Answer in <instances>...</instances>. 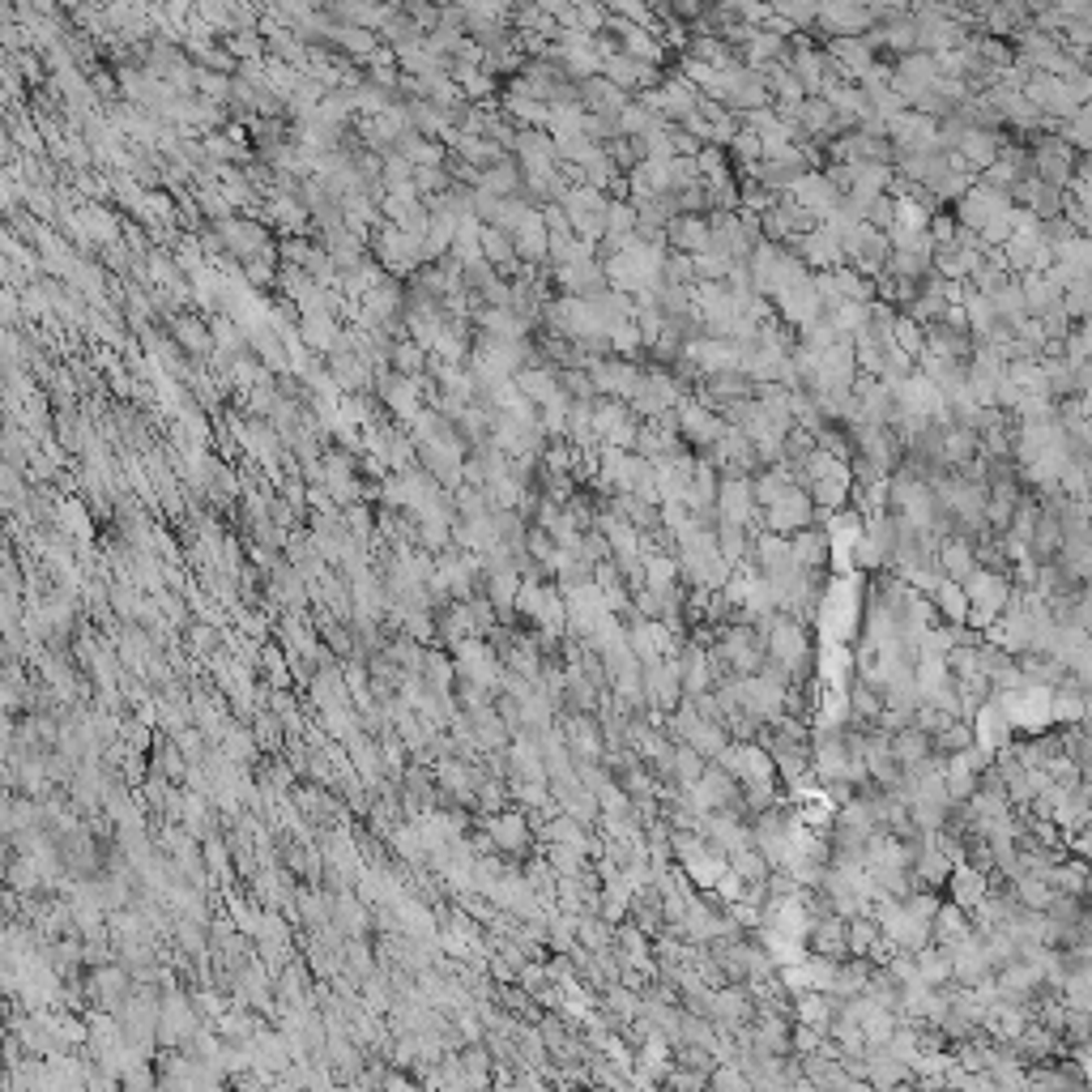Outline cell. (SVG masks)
<instances>
[{
	"instance_id": "obj_14",
	"label": "cell",
	"mask_w": 1092,
	"mask_h": 1092,
	"mask_svg": "<svg viewBox=\"0 0 1092 1092\" xmlns=\"http://www.w3.org/2000/svg\"><path fill=\"white\" fill-rule=\"evenodd\" d=\"M1007 141H1011V137L1002 133V129H998V133H986V129H969V133L960 137L956 154H960L964 163H969V167H973V171L981 175V171H986V167L994 163V158H998V150L1007 146Z\"/></svg>"
},
{
	"instance_id": "obj_9",
	"label": "cell",
	"mask_w": 1092,
	"mask_h": 1092,
	"mask_svg": "<svg viewBox=\"0 0 1092 1092\" xmlns=\"http://www.w3.org/2000/svg\"><path fill=\"white\" fill-rule=\"evenodd\" d=\"M167 337L188 354V359H209L213 354L209 325H205V316H196V312H171L167 316Z\"/></svg>"
},
{
	"instance_id": "obj_29",
	"label": "cell",
	"mask_w": 1092,
	"mask_h": 1092,
	"mask_svg": "<svg viewBox=\"0 0 1092 1092\" xmlns=\"http://www.w3.org/2000/svg\"><path fill=\"white\" fill-rule=\"evenodd\" d=\"M892 346H897V350H905L909 359L918 363L922 354H926V342H922V325H913V320H909V316L901 312V316H897V325H892Z\"/></svg>"
},
{
	"instance_id": "obj_40",
	"label": "cell",
	"mask_w": 1092,
	"mask_h": 1092,
	"mask_svg": "<svg viewBox=\"0 0 1092 1092\" xmlns=\"http://www.w3.org/2000/svg\"><path fill=\"white\" fill-rule=\"evenodd\" d=\"M730 257L722 253H700V257H691V270H695V282H726L730 274Z\"/></svg>"
},
{
	"instance_id": "obj_16",
	"label": "cell",
	"mask_w": 1092,
	"mask_h": 1092,
	"mask_svg": "<svg viewBox=\"0 0 1092 1092\" xmlns=\"http://www.w3.org/2000/svg\"><path fill=\"white\" fill-rule=\"evenodd\" d=\"M747 482H751V499H756V508H768L773 499H781L785 491L794 487V465H785V461L760 465V470L751 474Z\"/></svg>"
},
{
	"instance_id": "obj_25",
	"label": "cell",
	"mask_w": 1092,
	"mask_h": 1092,
	"mask_svg": "<svg viewBox=\"0 0 1092 1092\" xmlns=\"http://www.w3.org/2000/svg\"><path fill=\"white\" fill-rule=\"evenodd\" d=\"M388 371H398V375H423L427 371V350L415 346L410 337H398V342L388 346Z\"/></svg>"
},
{
	"instance_id": "obj_48",
	"label": "cell",
	"mask_w": 1092,
	"mask_h": 1092,
	"mask_svg": "<svg viewBox=\"0 0 1092 1092\" xmlns=\"http://www.w3.org/2000/svg\"><path fill=\"white\" fill-rule=\"evenodd\" d=\"M13 354H17V337L0 329V363H13Z\"/></svg>"
},
{
	"instance_id": "obj_12",
	"label": "cell",
	"mask_w": 1092,
	"mask_h": 1092,
	"mask_svg": "<svg viewBox=\"0 0 1092 1092\" xmlns=\"http://www.w3.org/2000/svg\"><path fill=\"white\" fill-rule=\"evenodd\" d=\"M577 99H581V107H585V116H602V120H615L623 107L632 103V95H623L619 86H611L602 73L589 77V82H581V86H577Z\"/></svg>"
},
{
	"instance_id": "obj_35",
	"label": "cell",
	"mask_w": 1092,
	"mask_h": 1092,
	"mask_svg": "<svg viewBox=\"0 0 1092 1092\" xmlns=\"http://www.w3.org/2000/svg\"><path fill=\"white\" fill-rule=\"evenodd\" d=\"M811 453H815V436L802 432V427H790V432H785V440H781V461H785V465H802Z\"/></svg>"
},
{
	"instance_id": "obj_38",
	"label": "cell",
	"mask_w": 1092,
	"mask_h": 1092,
	"mask_svg": "<svg viewBox=\"0 0 1092 1092\" xmlns=\"http://www.w3.org/2000/svg\"><path fill=\"white\" fill-rule=\"evenodd\" d=\"M560 393H564L568 402H594V398H598V393H594V380H589L581 367H564V371H560Z\"/></svg>"
},
{
	"instance_id": "obj_5",
	"label": "cell",
	"mask_w": 1092,
	"mask_h": 1092,
	"mask_svg": "<svg viewBox=\"0 0 1092 1092\" xmlns=\"http://www.w3.org/2000/svg\"><path fill=\"white\" fill-rule=\"evenodd\" d=\"M1011 209V196L1007 192H998V188H990V184H981V180H973V188L960 196V201H952V218H956V226H964V230H981L986 222H994L998 213H1007Z\"/></svg>"
},
{
	"instance_id": "obj_2",
	"label": "cell",
	"mask_w": 1092,
	"mask_h": 1092,
	"mask_svg": "<svg viewBox=\"0 0 1092 1092\" xmlns=\"http://www.w3.org/2000/svg\"><path fill=\"white\" fill-rule=\"evenodd\" d=\"M213 236H218L222 244V253L230 261H253L261 257L265 248H274V236H270V226H265L261 218H244V213H230V218L222 222H213Z\"/></svg>"
},
{
	"instance_id": "obj_18",
	"label": "cell",
	"mask_w": 1092,
	"mask_h": 1092,
	"mask_svg": "<svg viewBox=\"0 0 1092 1092\" xmlns=\"http://www.w3.org/2000/svg\"><path fill=\"white\" fill-rule=\"evenodd\" d=\"M935 568H939L943 581H956L960 585L977 568L973 564V542L969 538H956V533H952V538H943L939 551H935Z\"/></svg>"
},
{
	"instance_id": "obj_41",
	"label": "cell",
	"mask_w": 1092,
	"mask_h": 1092,
	"mask_svg": "<svg viewBox=\"0 0 1092 1092\" xmlns=\"http://www.w3.org/2000/svg\"><path fill=\"white\" fill-rule=\"evenodd\" d=\"M661 286H695L691 257H683V253H666V265H661Z\"/></svg>"
},
{
	"instance_id": "obj_37",
	"label": "cell",
	"mask_w": 1092,
	"mask_h": 1092,
	"mask_svg": "<svg viewBox=\"0 0 1092 1092\" xmlns=\"http://www.w3.org/2000/svg\"><path fill=\"white\" fill-rule=\"evenodd\" d=\"M653 124H657V120H653L649 112H644V107H640L636 99H632V103H628V107H623V112L615 116V129H619V137H640V133H649Z\"/></svg>"
},
{
	"instance_id": "obj_6",
	"label": "cell",
	"mask_w": 1092,
	"mask_h": 1092,
	"mask_svg": "<svg viewBox=\"0 0 1092 1092\" xmlns=\"http://www.w3.org/2000/svg\"><path fill=\"white\" fill-rule=\"evenodd\" d=\"M674 427H678V436H683V444L695 453V449H709V444H718L722 432H726V423L713 415V410L700 402V398H683L674 406Z\"/></svg>"
},
{
	"instance_id": "obj_1",
	"label": "cell",
	"mask_w": 1092,
	"mask_h": 1092,
	"mask_svg": "<svg viewBox=\"0 0 1092 1092\" xmlns=\"http://www.w3.org/2000/svg\"><path fill=\"white\" fill-rule=\"evenodd\" d=\"M960 589H964V602H969V615H973V623L977 628H990V623L1007 611V602H1011V577H998V572H981V568H973L969 577L960 581Z\"/></svg>"
},
{
	"instance_id": "obj_30",
	"label": "cell",
	"mask_w": 1092,
	"mask_h": 1092,
	"mask_svg": "<svg viewBox=\"0 0 1092 1092\" xmlns=\"http://www.w3.org/2000/svg\"><path fill=\"white\" fill-rule=\"evenodd\" d=\"M935 602H939V611L956 623V628H960L964 619H969V602H964V589H960L956 581H939V585H935Z\"/></svg>"
},
{
	"instance_id": "obj_19",
	"label": "cell",
	"mask_w": 1092,
	"mask_h": 1092,
	"mask_svg": "<svg viewBox=\"0 0 1092 1092\" xmlns=\"http://www.w3.org/2000/svg\"><path fill=\"white\" fill-rule=\"evenodd\" d=\"M828 551H832V538L823 533L819 525L811 529H798L794 538H790V555H794V564L802 572H819L823 564H828Z\"/></svg>"
},
{
	"instance_id": "obj_17",
	"label": "cell",
	"mask_w": 1092,
	"mask_h": 1092,
	"mask_svg": "<svg viewBox=\"0 0 1092 1092\" xmlns=\"http://www.w3.org/2000/svg\"><path fill=\"white\" fill-rule=\"evenodd\" d=\"M922 342H926V354H935V359H952V363H969V354H973V337L969 333H956V329H947V325H926L922 329Z\"/></svg>"
},
{
	"instance_id": "obj_46",
	"label": "cell",
	"mask_w": 1092,
	"mask_h": 1092,
	"mask_svg": "<svg viewBox=\"0 0 1092 1092\" xmlns=\"http://www.w3.org/2000/svg\"><path fill=\"white\" fill-rule=\"evenodd\" d=\"M17 308H22V303H17V299L5 291V286H0V320H5V325H9V320L17 316Z\"/></svg>"
},
{
	"instance_id": "obj_45",
	"label": "cell",
	"mask_w": 1092,
	"mask_h": 1092,
	"mask_svg": "<svg viewBox=\"0 0 1092 1092\" xmlns=\"http://www.w3.org/2000/svg\"><path fill=\"white\" fill-rule=\"evenodd\" d=\"M188 640H192V649H196V653H209V649H213V632H209V628H201V623H192Z\"/></svg>"
},
{
	"instance_id": "obj_44",
	"label": "cell",
	"mask_w": 1092,
	"mask_h": 1092,
	"mask_svg": "<svg viewBox=\"0 0 1092 1092\" xmlns=\"http://www.w3.org/2000/svg\"><path fill=\"white\" fill-rule=\"evenodd\" d=\"M666 171H670V192H683L687 184L700 180V175H695V158H678L674 154L670 163H666Z\"/></svg>"
},
{
	"instance_id": "obj_27",
	"label": "cell",
	"mask_w": 1092,
	"mask_h": 1092,
	"mask_svg": "<svg viewBox=\"0 0 1092 1092\" xmlns=\"http://www.w3.org/2000/svg\"><path fill=\"white\" fill-rule=\"evenodd\" d=\"M695 175H700V184H726V180H734L730 154L718 150V146H705L700 154H695Z\"/></svg>"
},
{
	"instance_id": "obj_15",
	"label": "cell",
	"mask_w": 1092,
	"mask_h": 1092,
	"mask_svg": "<svg viewBox=\"0 0 1092 1092\" xmlns=\"http://www.w3.org/2000/svg\"><path fill=\"white\" fill-rule=\"evenodd\" d=\"M487 836L495 849L504 853H525L529 849V819L521 811H499L487 819Z\"/></svg>"
},
{
	"instance_id": "obj_42",
	"label": "cell",
	"mask_w": 1092,
	"mask_h": 1092,
	"mask_svg": "<svg viewBox=\"0 0 1092 1092\" xmlns=\"http://www.w3.org/2000/svg\"><path fill=\"white\" fill-rule=\"evenodd\" d=\"M863 222L875 226V230H892V222H897V201H892L888 192L875 196V201L867 205V213H863Z\"/></svg>"
},
{
	"instance_id": "obj_7",
	"label": "cell",
	"mask_w": 1092,
	"mask_h": 1092,
	"mask_svg": "<svg viewBox=\"0 0 1092 1092\" xmlns=\"http://www.w3.org/2000/svg\"><path fill=\"white\" fill-rule=\"evenodd\" d=\"M1025 95L1029 103H1033V112L1037 116H1046V120H1071L1080 112V103H1076V95H1071V86L1067 82H1059V77H1050V73H1033L1029 82H1025Z\"/></svg>"
},
{
	"instance_id": "obj_4",
	"label": "cell",
	"mask_w": 1092,
	"mask_h": 1092,
	"mask_svg": "<svg viewBox=\"0 0 1092 1092\" xmlns=\"http://www.w3.org/2000/svg\"><path fill=\"white\" fill-rule=\"evenodd\" d=\"M581 371L594 380L598 398H615V402H632L644 380V363H628V359H589Z\"/></svg>"
},
{
	"instance_id": "obj_21",
	"label": "cell",
	"mask_w": 1092,
	"mask_h": 1092,
	"mask_svg": "<svg viewBox=\"0 0 1092 1092\" xmlns=\"http://www.w3.org/2000/svg\"><path fill=\"white\" fill-rule=\"evenodd\" d=\"M1016 286H1020V299H1025L1029 320L1046 316V312H1054V308H1063V295L1054 291V286H1050L1042 274H1016Z\"/></svg>"
},
{
	"instance_id": "obj_26",
	"label": "cell",
	"mask_w": 1092,
	"mask_h": 1092,
	"mask_svg": "<svg viewBox=\"0 0 1092 1092\" xmlns=\"http://www.w3.org/2000/svg\"><path fill=\"white\" fill-rule=\"evenodd\" d=\"M226 56L236 60V64H248V60H265V39H261V30H230L226 39Z\"/></svg>"
},
{
	"instance_id": "obj_8",
	"label": "cell",
	"mask_w": 1092,
	"mask_h": 1092,
	"mask_svg": "<svg viewBox=\"0 0 1092 1092\" xmlns=\"http://www.w3.org/2000/svg\"><path fill=\"white\" fill-rule=\"evenodd\" d=\"M785 196H790V201H794L798 209H807L815 222L832 218V209L840 205V192H836V188H832L828 180H823L819 171H807V175H798V180L790 184V192H785Z\"/></svg>"
},
{
	"instance_id": "obj_3",
	"label": "cell",
	"mask_w": 1092,
	"mask_h": 1092,
	"mask_svg": "<svg viewBox=\"0 0 1092 1092\" xmlns=\"http://www.w3.org/2000/svg\"><path fill=\"white\" fill-rule=\"evenodd\" d=\"M811 525H815V504L802 487H790L781 499L760 508V529L777 533V538H794L798 529H811Z\"/></svg>"
},
{
	"instance_id": "obj_13",
	"label": "cell",
	"mask_w": 1092,
	"mask_h": 1092,
	"mask_svg": "<svg viewBox=\"0 0 1092 1092\" xmlns=\"http://www.w3.org/2000/svg\"><path fill=\"white\" fill-rule=\"evenodd\" d=\"M129 990H133V981H129V973H124L120 964H99V969L91 973V998L99 1002L103 1011H120L124 998H129Z\"/></svg>"
},
{
	"instance_id": "obj_43",
	"label": "cell",
	"mask_w": 1092,
	"mask_h": 1092,
	"mask_svg": "<svg viewBox=\"0 0 1092 1092\" xmlns=\"http://www.w3.org/2000/svg\"><path fill=\"white\" fill-rule=\"evenodd\" d=\"M60 525H64V533H77V538H91V516H86V508L77 504H60Z\"/></svg>"
},
{
	"instance_id": "obj_34",
	"label": "cell",
	"mask_w": 1092,
	"mask_h": 1092,
	"mask_svg": "<svg viewBox=\"0 0 1092 1092\" xmlns=\"http://www.w3.org/2000/svg\"><path fill=\"white\" fill-rule=\"evenodd\" d=\"M1088 299H1092V282L1088 278L1071 282L1067 291H1063V312H1067L1071 325H1084V320H1088Z\"/></svg>"
},
{
	"instance_id": "obj_31",
	"label": "cell",
	"mask_w": 1092,
	"mask_h": 1092,
	"mask_svg": "<svg viewBox=\"0 0 1092 1092\" xmlns=\"http://www.w3.org/2000/svg\"><path fill=\"white\" fill-rule=\"evenodd\" d=\"M5 884L13 892H22V897H30V892H39L47 880H43V871L34 867L30 857H17V863H9V871H5Z\"/></svg>"
},
{
	"instance_id": "obj_23",
	"label": "cell",
	"mask_w": 1092,
	"mask_h": 1092,
	"mask_svg": "<svg viewBox=\"0 0 1092 1092\" xmlns=\"http://www.w3.org/2000/svg\"><path fill=\"white\" fill-rule=\"evenodd\" d=\"M329 43L337 51H346V56L354 60H371L375 51H380V39H375L371 30H359V26H342V22H333V34H329Z\"/></svg>"
},
{
	"instance_id": "obj_11",
	"label": "cell",
	"mask_w": 1092,
	"mask_h": 1092,
	"mask_svg": "<svg viewBox=\"0 0 1092 1092\" xmlns=\"http://www.w3.org/2000/svg\"><path fill=\"white\" fill-rule=\"evenodd\" d=\"M470 325H474L478 333L495 337V342H529V333H533L529 320L516 316L512 308H478V312L470 316Z\"/></svg>"
},
{
	"instance_id": "obj_10",
	"label": "cell",
	"mask_w": 1092,
	"mask_h": 1092,
	"mask_svg": "<svg viewBox=\"0 0 1092 1092\" xmlns=\"http://www.w3.org/2000/svg\"><path fill=\"white\" fill-rule=\"evenodd\" d=\"M666 248L683 257L709 253V213H674L666 222Z\"/></svg>"
},
{
	"instance_id": "obj_49",
	"label": "cell",
	"mask_w": 1092,
	"mask_h": 1092,
	"mask_svg": "<svg viewBox=\"0 0 1092 1092\" xmlns=\"http://www.w3.org/2000/svg\"><path fill=\"white\" fill-rule=\"evenodd\" d=\"M13 196H17V192H13V184L5 180V171H0V209H9V205H13Z\"/></svg>"
},
{
	"instance_id": "obj_32",
	"label": "cell",
	"mask_w": 1092,
	"mask_h": 1092,
	"mask_svg": "<svg viewBox=\"0 0 1092 1092\" xmlns=\"http://www.w3.org/2000/svg\"><path fill=\"white\" fill-rule=\"evenodd\" d=\"M222 756H226V764H248L257 756V739H253V730H244V726H226V734H222Z\"/></svg>"
},
{
	"instance_id": "obj_28",
	"label": "cell",
	"mask_w": 1092,
	"mask_h": 1092,
	"mask_svg": "<svg viewBox=\"0 0 1092 1092\" xmlns=\"http://www.w3.org/2000/svg\"><path fill=\"white\" fill-rule=\"evenodd\" d=\"M1054 261L1067 265V270H1076V274H1092V240L1088 236H1071L1067 244L1054 248Z\"/></svg>"
},
{
	"instance_id": "obj_39",
	"label": "cell",
	"mask_w": 1092,
	"mask_h": 1092,
	"mask_svg": "<svg viewBox=\"0 0 1092 1092\" xmlns=\"http://www.w3.org/2000/svg\"><path fill=\"white\" fill-rule=\"evenodd\" d=\"M726 154H730L739 167H751V163H760V158H764V154H760V137L751 133V129H739V133H734V141L726 146Z\"/></svg>"
},
{
	"instance_id": "obj_24",
	"label": "cell",
	"mask_w": 1092,
	"mask_h": 1092,
	"mask_svg": "<svg viewBox=\"0 0 1092 1092\" xmlns=\"http://www.w3.org/2000/svg\"><path fill=\"white\" fill-rule=\"evenodd\" d=\"M628 419H632L628 402H615V398H594V423H589V427H594V440H598V444H602L606 436H611V432H619V427L628 423Z\"/></svg>"
},
{
	"instance_id": "obj_33",
	"label": "cell",
	"mask_w": 1092,
	"mask_h": 1092,
	"mask_svg": "<svg viewBox=\"0 0 1092 1092\" xmlns=\"http://www.w3.org/2000/svg\"><path fill=\"white\" fill-rule=\"evenodd\" d=\"M1088 124H1092V107H1080L1076 116L1059 124V141H1067L1076 154H1088Z\"/></svg>"
},
{
	"instance_id": "obj_47",
	"label": "cell",
	"mask_w": 1092,
	"mask_h": 1092,
	"mask_svg": "<svg viewBox=\"0 0 1092 1092\" xmlns=\"http://www.w3.org/2000/svg\"><path fill=\"white\" fill-rule=\"evenodd\" d=\"M13 133H17V141H22L26 150H39V129H30V124H17Z\"/></svg>"
},
{
	"instance_id": "obj_36",
	"label": "cell",
	"mask_w": 1092,
	"mask_h": 1092,
	"mask_svg": "<svg viewBox=\"0 0 1092 1092\" xmlns=\"http://www.w3.org/2000/svg\"><path fill=\"white\" fill-rule=\"evenodd\" d=\"M606 236H636V209L628 201H606Z\"/></svg>"
},
{
	"instance_id": "obj_22",
	"label": "cell",
	"mask_w": 1092,
	"mask_h": 1092,
	"mask_svg": "<svg viewBox=\"0 0 1092 1092\" xmlns=\"http://www.w3.org/2000/svg\"><path fill=\"white\" fill-rule=\"evenodd\" d=\"M947 884H952V905L956 909H973L981 897H986V875L981 871H973L969 863H956V871L947 875Z\"/></svg>"
},
{
	"instance_id": "obj_20",
	"label": "cell",
	"mask_w": 1092,
	"mask_h": 1092,
	"mask_svg": "<svg viewBox=\"0 0 1092 1092\" xmlns=\"http://www.w3.org/2000/svg\"><path fill=\"white\" fill-rule=\"evenodd\" d=\"M512 384H516V393H521V398L538 410V406H547L555 393H560V371L555 367H521L512 375Z\"/></svg>"
}]
</instances>
